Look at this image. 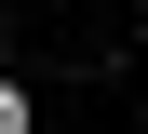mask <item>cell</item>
<instances>
[{
  "instance_id": "cell-1",
  "label": "cell",
  "mask_w": 148,
  "mask_h": 134,
  "mask_svg": "<svg viewBox=\"0 0 148 134\" xmlns=\"http://www.w3.org/2000/svg\"><path fill=\"white\" fill-rule=\"evenodd\" d=\"M0 134H27V94H14V80H0Z\"/></svg>"
}]
</instances>
